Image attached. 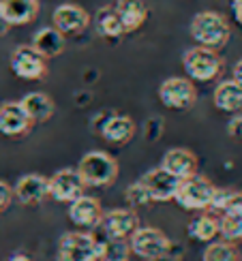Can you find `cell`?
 I'll return each instance as SVG.
<instances>
[{"label":"cell","instance_id":"cell-1","mask_svg":"<svg viewBox=\"0 0 242 261\" xmlns=\"http://www.w3.org/2000/svg\"><path fill=\"white\" fill-rule=\"evenodd\" d=\"M189 32L200 47H208L214 51L227 45L229 37H232V28H229L227 19L216 11H200L197 15H193Z\"/></svg>","mask_w":242,"mask_h":261},{"label":"cell","instance_id":"cell-2","mask_svg":"<svg viewBox=\"0 0 242 261\" xmlns=\"http://www.w3.org/2000/svg\"><path fill=\"white\" fill-rule=\"evenodd\" d=\"M105 255V242L88 231H67L58 240V261H99Z\"/></svg>","mask_w":242,"mask_h":261},{"label":"cell","instance_id":"cell-3","mask_svg":"<svg viewBox=\"0 0 242 261\" xmlns=\"http://www.w3.org/2000/svg\"><path fill=\"white\" fill-rule=\"evenodd\" d=\"M78 173L82 176L86 187H109L118 176V163L107 152H88L82 156Z\"/></svg>","mask_w":242,"mask_h":261},{"label":"cell","instance_id":"cell-4","mask_svg":"<svg viewBox=\"0 0 242 261\" xmlns=\"http://www.w3.org/2000/svg\"><path fill=\"white\" fill-rule=\"evenodd\" d=\"M182 67L191 80L195 82H210L223 71V60L214 49L208 47H191L184 51Z\"/></svg>","mask_w":242,"mask_h":261},{"label":"cell","instance_id":"cell-5","mask_svg":"<svg viewBox=\"0 0 242 261\" xmlns=\"http://www.w3.org/2000/svg\"><path fill=\"white\" fill-rule=\"evenodd\" d=\"M129 248L131 253L146 261H155L172 251V240L157 227H137L133 236L129 238Z\"/></svg>","mask_w":242,"mask_h":261},{"label":"cell","instance_id":"cell-6","mask_svg":"<svg viewBox=\"0 0 242 261\" xmlns=\"http://www.w3.org/2000/svg\"><path fill=\"white\" fill-rule=\"evenodd\" d=\"M214 184L204 176H191L180 182L178 193H176V201H178L184 210H208L214 197Z\"/></svg>","mask_w":242,"mask_h":261},{"label":"cell","instance_id":"cell-7","mask_svg":"<svg viewBox=\"0 0 242 261\" xmlns=\"http://www.w3.org/2000/svg\"><path fill=\"white\" fill-rule=\"evenodd\" d=\"M159 99L167 110H189L197 101V92L191 80L167 77L159 86Z\"/></svg>","mask_w":242,"mask_h":261},{"label":"cell","instance_id":"cell-8","mask_svg":"<svg viewBox=\"0 0 242 261\" xmlns=\"http://www.w3.org/2000/svg\"><path fill=\"white\" fill-rule=\"evenodd\" d=\"M11 71H13L19 80L35 82L47 73V64H45V58L32 45H19L11 54Z\"/></svg>","mask_w":242,"mask_h":261},{"label":"cell","instance_id":"cell-9","mask_svg":"<svg viewBox=\"0 0 242 261\" xmlns=\"http://www.w3.org/2000/svg\"><path fill=\"white\" fill-rule=\"evenodd\" d=\"M139 182L144 184L150 201H172L176 197V193H178V187L182 180L176 178L167 169L155 167V169L146 171Z\"/></svg>","mask_w":242,"mask_h":261},{"label":"cell","instance_id":"cell-10","mask_svg":"<svg viewBox=\"0 0 242 261\" xmlns=\"http://www.w3.org/2000/svg\"><path fill=\"white\" fill-rule=\"evenodd\" d=\"M99 225L103 227V233L107 240H129L133 236V231L139 227V216L133 210L116 208V210L105 212Z\"/></svg>","mask_w":242,"mask_h":261},{"label":"cell","instance_id":"cell-11","mask_svg":"<svg viewBox=\"0 0 242 261\" xmlns=\"http://www.w3.org/2000/svg\"><path fill=\"white\" fill-rule=\"evenodd\" d=\"M84 189L86 184L78 173V169H60L52 178H47V191L56 201L71 203L80 195H84Z\"/></svg>","mask_w":242,"mask_h":261},{"label":"cell","instance_id":"cell-12","mask_svg":"<svg viewBox=\"0 0 242 261\" xmlns=\"http://www.w3.org/2000/svg\"><path fill=\"white\" fill-rule=\"evenodd\" d=\"M90 24V15L80 5H60L54 11V28L62 35H80Z\"/></svg>","mask_w":242,"mask_h":261},{"label":"cell","instance_id":"cell-13","mask_svg":"<svg viewBox=\"0 0 242 261\" xmlns=\"http://www.w3.org/2000/svg\"><path fill=\"white\" fill-rule=\"evenodd\" d=\"M103 216V208L94 197H88V195H80L78 199H73L69 203V219L82 227V229H92L101 223Z\"/></svg>","mask_w":242,"mask_h":261},{"label":"cell","instance_id":"cell-14","mask_svg":"<svg viewBox=\"0 0 242 261\" xmlns=\"http://www.w3.org/2000/svg\"><path fill=\"white\" fill-rule=\"evenodd\" d=\"M30 118L24 112L21 103L9 101L5 105H0V133L7 137H17L24 135L26 130L30 128Z\"/></svg>","mask_w":242,"mask_h":261},{"label":"cell","instance_id":"cell-15","mask_svg":"<svg viewBox=\"0 0 242 261\" xmlns=\"http://www.w3.org/2000/svg\"><path fill=\"white\" fill-rule=\"evenodd\" d=\"M161 167L167 169L170 173H174L176 178L186 180V178H191L197 173V156L186 148H172L163 154Z\"/></svg>","mask_w":242,"mask_h":261},{"label":"cell","instance_id":"cell-16","mask_svg":"<svg viewBox=\"0 0 242 261\" xmlns=\"http://www.w3.org/2000/svg\"><path fill=\"white\" fill-rule=\"evenodd\" d=\"M13 195L19 199V203L30 205V203H39L50 195L47 191V178L41 173H26L21 176L13 189Z\"/></svg>","mask_w":242,"mask_h":261},{"label":"cell","instance_id":"cell-17","mask_svg":"<svg viewBox=\"0 0 242 261\" xmlns=\"http://www.w3.org/2000/svg\"><path fill=\"white\" fill-rule=\"evenodd\" d=\"M0 7L9 26L30 24L39 15V0H3Z\"/></svg>","mask_w":242,"mask_h":261},{"label":"cell","instance_id":"cell-18","mask_svg":"<svg viewBox=\"0 0 242 261\" xmlns=\"http://www.w3.org/2000/svg\"><path fill=\"white\" fill-rule=\"evenodd\" d=\"M114 9L120 21H123L125 32H133L141 28L148 19V7L144 0H116Z\"/></svg>","mask_w":242,"mask_h":261},{"label":"cell","instance_id":"cell-19","mask_svg":"<svg viewBox=\"0 0 242 261\" xmlns=\"http://www.w3.org/2000/svg\"><path fill=\"white\" fill-rule=\"evenodd\" d=\"M214 105L216 110H221L225 114L242 112V88L234 80L221 82L214 88Z\"/></svg>","mask_w":242,"mask_h":261},{"label":"cell","instance_id":"cell-20","mask_svg":"<svg viewBox=\"0 0 242 261\" xmlns=\"http://www.w3.org/2000/svg\"><path fill=\"white\" fill-rule=\"evenodd\" d=\"M99 130L112 144H125L135 135V122L129 116H109Z\"/></svg>","mask_w":242,"mask_h":261},{"label":"cell","instance_id":"cell-21","mask_svg":"<svg viewBox=\"0 0 242 261\" xmlns=\"http://www.w3.org/2000/svg\"><path fill=\"white\" fill-rule=\"evenodd\" d=\"M32 47H35L43 58H54L62 54L64 49V35L54 26L41 28L35 37H32Z\"/></svg>","mask_w":242,"mask_h":261},{"label":"cell","instance_id":"cell-22","mask_svg":"<svg viewBox=\"0 0 242 261\" xmlns=\"http://www.w3.org/2000/svg\"><path fill=\"white\" fill-rule=\"evenodd\" d=\"M19 103L28 114L30 122H47L54 116V101L45 92H28Z\"/></svg>","mask_w":242,"mask_h":261},{"label":"cell","instance_id":"cell-23","mask_svg":"<svg viewBox=\"0 0 242 261\" xmlns=\"http://www.w3.org/2000/svg\"><path fill=\"white\" fill-rule=\"evenodd\" d=\"M94 24H96V30H99V35H101V37L118 39V37L125 35V26H123V21H120L114 5L99 9V13L94 17Z\"/></svg>","mask_w":242,"mask_h":261},{"label":"cell","instance_id":"cell-24","mask_svg":"<svg viewBox=\"0 0 242 261\" xmlns=\"http://www.w3.org/2000/svg\"><path fill=\"white\" fill-rule=\"evenodd\" d=\"M189 236L197 242H214V238L219 236V219L208 214L197 216L189 223Z\"/></svg>","mask_w":242,"mask_h":261},{"label":"cell","instance_id":"cell-25","mask_svg":"<svg viewBox=\"0 0 242 261\" xmlns=\"http://www.w3.org/2000/svg\"><path fill=\"white\" fill-rule=\"evenodd\" d=\"M204 261H238V248L232 242H210L204 251Z\"/></svg>","mask_w":242,"mask_h":261},{"label":"cell","instance_id":"cell-26","mask_svg":"<svg viewBox=\"0 0 242 261\" xmlns=\"http://www.w3.org/2000/svg\"><path fill=\"white\" fill-rule=\"evenodd\" d=\"M129 244L127 240H105V261H125L129 255Z\"/></svg>","mask_w":242,"mask_h":261},{"label":"cell","instance_id":"cell-27","mask_svg":"<svg viewBox=\"0 0 242 261\" xmlns=\"http://www.w3.org/2000/svg\"><path fill=\"white\" fill-rule=\"evenodd\" d=\"M127 199L133 203V205H146V203H150V197H148V193H146V189H144V184H141L139 180L137 182H133L131 187L127 189Z\"/></svg>","mask_w":242,"mask_h":261},{"label":"cell","instance_id":"cell-28","mask_svg":"<svg viewBox=\"0 0 242 261\" xmlns=\"http://www.w3.org/2000/svg\"><path fill=\"white\" fill-rule=\"evenodd\" d=\"M227 135L232 137L234 141H240V144H242V114L234 116L232 120H229V124H227Z\"/></svg>","mask_w":242,"mask_h":261},{"label":"cell","instance_id":"cell-29","mask_svg":"<svg viewBox=\"0 0 242 261\" xmlns=\"http://www.w3.org/2000/svg\"><path fill=\"white\" fill-rule=\"evenodd\" d=\"M11 199H13V189H11L7 182L0 180V210H5L11 203Z\"/></svg>","mask_w":242,"mask_h":261},{"label":"cell","instance_id":"cell-30","mask_svg":"<svg viewBox=\"0 0 242 261\" xmlns=\"http://www.w3.org/2000/svg\"><path fill=\"white\" fill-rule=\"evenodd\" d=\"M232 11H234L236 21L242 26V0H232Z\"/></svg>","mask_w":242,"mask_h":261},{"label":"cell","instance_id":"cell-31","mask_svg":"<svg viewBox=\"0 0 242 261\" xmlns=\"http://www.w3.org/2000/svg\"><path fill=\"white\" fill-rule=\"evenodd\" d=\"M232 80L242 88V58L236 62V67H234V77H232Z\"/></svg>","mask_w":242,"mask_h":261},{"label":"cell","instance_id":"cell-32","mask_svg":"<svg viewBox=\"0 0 242 261\" xmlns=\"http://www.w3.org/2000/svg\"><path fill=\"white\" fill-rule=\"evenodd\" d=\"M11 26L7 24V21H5V15H3V7H0V37H3V35H7V30H9Z\"/></svg>","mask_w":242,"mask_h":261},{"label":"cell","instance_id":"cell-33","mask_svg":"<svg viewBox=\"0 0 242 261\" xmlns=\"http://www.w3.org/2000/svg\"><path fill=\"white\" fill-rule=\"evenodd\" d=\"M9 261H30V257L26 253H13L9 257Z\"/></svg>","mask_w":242,"mask_h":261},{"label":"cell","instance_id":"cell-34","mask_svg":"<svg viewBox=\"0 0 242 261\" xmlns=\"http://www.w3.org/2000/svg\"><path fill=\"white\" fill-rule=\"evenodd\" d=\"M125 261H127V259H125Z\"/></svg>","mask_w":242,"mask_h":261}]
</instances>
